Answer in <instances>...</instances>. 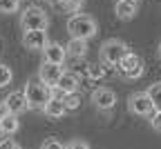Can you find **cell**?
Here are the masks:
<instances>
[{"mask_svg":"<svg viewBox=\"0 0 161 149\" xmlns=\"http://www.w3.org/2000/svg\"><path fill=\"white\" fill-rule=\"evenodd\" d=\"M0 149H20V145L11 138H5V140H0Z\"/></svg>","mask_w":161,"mask_h":149,"instance_id":"603a6c76","label":"cell"},{"mask_svg":"<svg viewBox=\"0 0 161 149\" xmlns=\"http://www.w3.org/2000/svg\"><path fill=\"white\" fill-rule=\"evenodd\" d=\"M11 78H14L11 69H9L7 65H3V62H0V89H3V87H7V85L11 82Z\"/></svg>","mask_w":161,"mask_h":149,"instance_id":"ffe728a7","label":"cell"},{"mask_svg":"<svg viewBox=\"0 0 161 149\" xmlns=\"http://www.w3.org/2000/svg\"><path fill=\"white\" fill-rule=\"evenodd\" d=\"M52 3H54V5H58V3H63V0H52Z\"/></svg>","mask_w":161,"mask_h":149,"instance_id":"4316f807","label":"cell"},{"mask_svg":"<svg viewBox=\"0 0 161 149\" xmlns=\"http://www.w3.org/2000/svg\"><path fill=\"white\" fill-rule=\"evenodd\" d=\"M105 74H108V67L103 65V62H94V65H90V67H87V76H90L92 80H101V78H105Z\"/></svg>","mask_w":161,"mask_h":149,"instance_id":"d6986e66","label":"cell"},{"mask_svg":"<svg viewBox=\"0 0 161 149\" xmlns=\"http://www.w3.org/2000/svg\"><path fill=\"white\" fill-rule=\"evenodd\" d=\"M0 134H3V127H0Z\"/></svg>","mask_w":161,"mask_h":149,"instance_id":"f1b7e54d","label":"cell"},{"mask_svg":"<svg viewBox=\"0 0 161 149\" xmlns=\"http://www.w3.org/2000/svg\"><path fill=\"white\" fill-rule=\"evenodd\" d=\"M63 76V65H52V62H43L40 65V69H38V80L43 82V85H47V87H56V82H58V78Z\"/></svg>","mask_w":161,"mask_h":149,"instance_id":"ba28073f","label":"cell"},{"mask_svg":"<svg viewBox=\"0 0 161 149\" xmlns=\"http://www.w3.org/2000/svg\"><path fill=\"white\" fill-rule=\"evenodd\" d=\"M0 127H3V134H16L20 122H18V118L14 114H9V116H5L3 120H0Z\"/></svg>","mask_w":161,"mask_h":149,"instance_id":"e0dca14e","label":"cell"},{"mask_svg":"<svg viewBox=\"0 0 161 149\" xmlns=\"http://www.w3.org/2000/svg\"><path fill=\"white\" fill-rule=\"evenodd\" d=\"M47 25H49V18L40 7H27L20 16V27L25 31H45Z\"/></svg>","mask_w":161,"mask_h":149,"instance_id":"277c9868","label":"cell"},{"mask_svg":"<svg viewBox=\"0 0 161 149\" xmlns=\"http://www.w3.org/2000/svg\"><path fill=\"white\" fill-rule=\"evenodd\" d=\"M0 47H3V40H0ZM0 51H3V49H0Z\"/></svg>","mask_w":161,"mask_h":149,"instance_id":"83f0119b","label":"cell"},{"mask_svg":"<svg viewBox=\"0 0 161 149\" xmlns=\"http://www.w3.org/2000/svg\"><path fill=\"white\" fill-rule=\"evenodd\" d=\"M148 96L152 100V107L154 111H161V82H154L152 87L148 89Z\"/></svg>","mask_w":161,"mask_h":149,"instance_id":"ac0fdd59","label":"cell"},{"mask_svg":"<svg viewBox=\"0 0 161 149\" xmlns=\"http://www.w3.org/2000/svg\"><path fill=\"white\" fill-rule=\"evenodd\" d=\"M128 109L134 114V116H143V118H152L154 114V107H152V100L148 96V91H136L128 98Z\"/></svg>","mask_w":161,"mask_h":149,"instance_id":"8992f818","label":"cell"},{"mask_svg":"<svg viewBox=\"0 0 161 149\" xmlns=\"http://www.w3.org/2000/svg\"><path fill=\"white\" fill-rule=\"evenodd\" d=\"M47 33L45 31H25L23 33V45L29 51H43L47 47Z\"/></svg>","mask_w":161,"mask_h":149,"instance_id":"9c48e42d","label":"cell"},{"mask_svg":"<svg viewBox=\"0 0 161 149\" xmlns=\"http://www.w3.org/2000/svg\"><path fill=\"white\" fill-rule=\"evenodd\" d=\"M60 100H63V105H65L67 111H76V109L80 107V102H83V100H80V96H78V91H76V94H63V96H60Z\"/></svg>","mask_w":161,"mask_h":149,"instance_id":"2e32d148","label":"cell"},{"mask_svg":"<svg viewBox=\"0 0 161 149\" xmlns=\"http://www.w3.org/2000/svg\"><path fill=\"white\" fill-rule=\"evenodd\" d=\"M92 102H94L96 109L110 111V109H114V105H116V94L110 87H98V89L92 91Z\"/></svg>","mask_w":161,"mask_h":149,"instance_id":"52a82bcc","label":"cell"},{"mask_svg":"<svg viewBox=\"0 0 161 149\" xmlns=\"http://www.w3.org/2000/svg\"><path fill=\"white\" fill-rule=\"evenodd\" d=\"M67 56L74 58V60H80V58H85L87 54V40H78V38H72L67 42V47H65Z\"/></svg>","mask_w":161,"mask_h":149,"instance_id":"5bb4252c","label":"cell"},{"mask_svg":"<svg viewBox=\"0 0 161 149\" xmlns=\"http://www.w3.org/2000/svg\"><path fill=\"white\" fill-rule=\"evenodd\" d=\"M139 11V3L136 0H116V7H114V13L119 20H132Z\"/></svg>","mask_w":161,"mask_h":149,"instance_id":"4fadbf2b","label":"cell"},{"mask_svg":"<svg viewBox=\"0 0 161 149\" xmlns=\"http://www.w3.org/2000/svg\"><path fill=\"white\" fill-rule=\"evenodd\" d=\"M25 98H27V105L31 109H43L45 105L54 98V89L47 87V85H43L40 80H29L25 85Z\"/></svg>","mask_w":161,"mask_h":149,"instance_id":"6da1fadb","label":"cell"},{"mask_svg":"<svg viewBox=\"0 0 161 149\" xmlns=\"http://www.w3.org/2000/svg\"><path fill=\"white\" fill-rule=\"evenodd\" d=\"M65 149H90V145H87L85 140H72Z\"/></svg>","mask_w":161,"mask_h":149,"instance_id":"cb8c5ba5","label":"cell"},{"mask_svg":"<svg viewBox=\"0 0 161 149\" xmlns=\"http://www.w3.org/2000/svg\"><path fill=\"white\" fill-rule=\"evenodd\" d=\"M80 3H83V0H80Z\"/></svg>","mask_w":161,"mask_h":149,"instance_id":"f546056e","label":"cell"},{"mask_svg":"<svg viewBox=\"0 0 161 149\" xmlns=\"http://www.w3.org/2000/svg\"><path fill=\"white\" fill-rule=\"evenodd\" d=\"M20 5V0H0V13H14Z\"/></svg>","mask_w":161,"mask_h":149,"instance_id":"44dd1931","label":"cell"},{"mask_svg":"<svg viewBox=\"0 0 161 149\" xmlns=\"http://www.w3.org/2000/svg\"><path fill=\"white\" fill-rule=\"evenodd\" d=\"M128 45L121 40H105L103 45H101V62H103L105 67H116L121 60L128 56Z\"/></svg>","mask_w":161,"mask_h":149,"instance_id":"3957f363","label":"cell"},{"mask_svg":"<svg viewBox=\"0 0 161 149\" xmlns=\"http://www.w3.org/2000/svg\"><path fill=\"white\" fill-rule=\"evenodd\" d=\"M78 87H80V80H78V76L74 71H63V76H60L58 82H56V89L60 94H76Z\"/></svg>","mask_w":161,"mask_h":149,"instance_id":"7c38bea8","label":"cell"},{"mask_svg":"<svg viewBox=\"0 0 161 149\" xmlns=\"http://www.w3.org/2000/svg\"><path fill=\"white\" fill-rule=\"evenodd\" d=\"M43 56H45V62H52V65H63L65 58H67V51L63 45L58 42H47V47L43 49Z\"/></svg>","mask_w":161,"mask_h":149,"instance_id":"8fae6325","label":"cell"},{"mask_svg":"<svg viewBox=\"0 0 161 149\" xmlns=\"http://www.w3.org/2000/svg\"><path fill=\"white\" fill-rule=\"evenodd\" d=\"M5 105H7L9 114H14V116H18V114H23V111L29 109L27 98H25V91H11V94L5 98Z\"/></svg>","mask_w":161,"mask_h":149,"instance_id":"30bf717a","label":"cell"},{"mask_svg":"<svg viewBox=\"0 0 161 149\" xmlns=\"http://www.w3.org/2000/svg\"><path fill=\"white\" fill-rule=\"evenodd\" d=\"M67 31L72 38H78V40H90L96 36V20L92 16H85V13H78V16H72L67 20Z\"/></svg>","mask_w":161,"mask_h":149,"instance_id":"7a4b0ae2","label":"cell"},{"mask_svg":"<svg viewBox=\"0 0 161 149\" xmlns=\"http://www.w3.org/2000/svg\"><path fill=\"white\" fill-rule=\"evenodd\" d=\"M143 69H146L143 58L136 56V54H128V56L116 65V71L123 76V78H128V80H136V78H141V76H143Z\"/></svg>","mask_w":161,"mask_h":149,"instance_id":"5b68a950","label":"cell"},{"mask_svg":"<svg viewBox=\"0 0 161 149\" xmlns=\"http://www.w3.org/2000/svg\"><path fill=\"white\" fill-rule=\"evenodd\" d=\"M43 111H45V116L47 118H60V116H65V105H63V100L60 98H52L45 107H43Z\"/></svg>","mask_w":161,"mask_h":149,"instance_id":"9a60e30c","label":"cell"},{"mask_svg":"<svg viewBox=\"0 0 161 149\" xmlns=\"http://www.w3.org/2000/svg\"><path fill=\"white\" fill-rule=\"evenodd\" d=\"M150 122H152V127H154L157 131H161V111H154V114H152V120H150Z\"/></svg>","mask_w":161,"mask_h":149,"instance_id":"d4e9b609","label":"cell"},{"mask_svg":"<svg viewBox=\"0 0 161 149\" xmlns=\"http://www.w3.org/2000/svg\"><path fill=\"white\" fill-rule=\"evenodd\" d=\"M5 116H9V109H7V105H5V100H0V120H3Z\"/></svg>","mask_w":161,"mask_h":149,"instance_id":"484cf974","label":"cell"},{"mask_svg":"<svg viewBox=\"0 0 161 149\" xmlns=\"http://www.w3.org/2000/svg\"><path fill=\"white\" fill-rule=\"evenodd\" d=\"M40 149H65V145H63V142H58L56 138H47L43 145H40Z\"/></svg>","mask_w":161,"mask_h":149,"instance_id":"7402d4cb","label":"cell"}]
</instances>
